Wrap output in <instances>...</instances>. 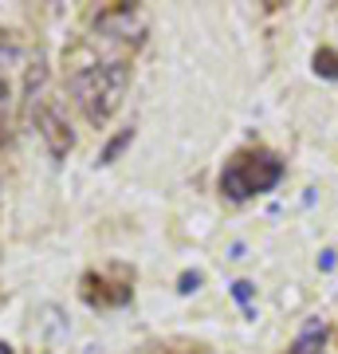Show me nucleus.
<instances>
[{
    "label": "nucleus",
    "instance_id": "423d86ee",
    "mask_svg": "<svg viewBox=\"0 0 338 354\" xmlns=\"http://www.w3.org/2000/svg\"><path fill=\"white\" fill-rule=\"evenodd\" d=\"M130 142H134V130L126 127V130H118V134H114L111 142H106V146H102L99 150V165H111L114 158H118V153L126 150V146H130Z\"/></svg>",
    "mask_w": 338,
    "mask_h": 354
},
{
    "label": "nucleus",
    "instance_id": "f8f14e48",
    "mask_svg": "<svg viewBox=\"0 0 338 354\" xmlns=\"http://www.w3.org/2000/svg\"><path fill=\"white\" fill-rule=\"evenodd\" d=\"M0 354H16V351L8 346V342H0Z\"/></svg>",
    "mask_w": 338,
    "mask_h": 354
},
{
    "label": "nucleus",
    "instance_id": "1a4fd4ad",
    "mask_svg": "<svg viewBox=\"0 0 338 354\" xmlns=\"http://www.w3.org/2000/svg\"><path fill=\"white\" fill-rule=\"evenodd\" d=\"M252 295H256V288H252L248 279H236V283H232V299H236L248 315H252Z\"/></svg>",
    "mask_w": 338,
    "mask_h": 354
},
{
    "label": "nucleus",
    "instance_id": "9d476101",
    "mask_svg": "<svg viewBox=\"0 0 338 354\" xmlns=\"http://www.w3.org/2000/svg\"><path fill=\"white\" fill-rule=\"evenodd\" d=\"M197 288H200V272H181V279H177V291H181V295H193Z\"/></svg>",
    "mask_w": 338,
    "mask_h": 354
},
{
    "label": "nucleus",
    "instance_id": "f257e3e1",
    "mask_svg": "<svg viewBox=\"0 0 338 354\" xmlns=\"http://www.w3.org/2000/svg\"><path fill=\"white\" fill-rule=\"evenodd\" d=\"M126 83H130V64L122 59H106V64H91V67H79L71 75V95L79 99L83 114H87L95 127H102L118 102L126 95Z\"/></svg>",
    "mask_w": 338,
    "mask_h": 354
},
{
    "label": "nucleus",
    "instance_id": "20e7f679",
    "mask_svg": "<svg viewBox=\"0 0 338 354\" xmlns=\"http://www.w3.org/2000/svg\"><path fill=\"white\" fill-rule=\"evenodd\" d=\"M8 64H16V48L0 44V146L8 142V122H12V83H8Z\"/></svg>",
    "mask_w": 338,
    "mask_h": 354
},
{
    "label": "nucleus",
    "instance_id": "6e6552de",
    "mask_svg": "<svg viewBox=\"0 0 338 354\" xmlns=\"http://www.w3.org/2000/svg\"><path fill=\"white\" fill-rule=\"evenodd\" d=\"M288 354H323V327H311Z\"/></svg>",
    "mask_w": 338,
    "mask_h": 354
},
{
    "label": "nucleus",
    "instance_id": "f03ea898",
    "mask_svg": "<svg viewBox=\"0 0 338 354\" xmlns=\"http://www.w3.org/2000/svg\"><path fill=\"white\" fill-rule=\"evenodd\" d=\"M283 177V162L267 150H244L220 169V193L228 201H248L260 193L276 189Z\"/></svg>",
    "mask_w": 338,
    "mask_h": 354
},
{
    "label": "nucleus",
    "instance_id": "9b49d317",
    "mask_svg": "<svg viewBox=\"0 0 338 354\" xmlns=\"http://www.w3.org/2000/svg\"><path fill=\"white\" fill-rule=\"evenodd\" d=\"M335 264H338V260H335V252H330V248H326V252H319V268H323V272H330Z\"/></svg>",
    "mask_w": 338,
    "mask_h": 354
},
{
    "label": "nucleus",
    "instance_id": "0eeeda50",
    "mask_svg": "<svg viewBox=\"0 0 338 354\" xmlns=\"http://www.w3.org/2000/svg\"><path fill=\"white\" fill-rule=\"evenodd\" d=\"M314 71L323 79H338V51H330V48L314 51Z\"/></svg>",
    "mask_w": 338,
    "mask_h": 354
},
{
    "label": "nucleus",
    "instance_id": "39448f33",
    "mask_svg": "<svg viewBox=\"0 0 338 354\" xmlns=\"http://www.w3.org/2000/svg\"><path fill=\"white\" fill-rule=\"evenodd\" d=\"M83 299H87L91 307H122L126 299H130V291H111V283L102 276H83Z\"/></svg>",
    "mask_w": 338,
    "mask_h": 354
},
{
    "label": "nucleus",
    "instance_id": "7ed1b4c3",
    "mask_svg": "<svg viewBox=\"0 0 338 354\" xmlns=\"http://www.w3.org/2000/svg\"><path fill=\"white\" fill-rule=\"evenodd\" d=\"M36 127H39V134H44V142H48L51 158H63V153L71 150V127L63 122V114H59L55 102H48V106L36 114Z\"/></svg>",
    "mask_w": 338,
    "mask_h": 354
}]
</instances>
